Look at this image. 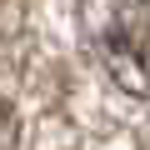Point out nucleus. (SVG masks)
<instances>
[{
  "label": "nucleus",
  "mask_w": 150,
  "mask_h": 150,
  "mask_svg": "<svg viewBox=\"0 0 150 150\" xmlns=\"http://www.w3.org/2000/svg\"><path fill=\"white\" fill-rule=\"evenodd\" d=\"M80 20L115 80L130 90H150V5L145 0H80Z\"/></svg>",
  "instance_id": "1"
},
{
  "label": "nucleus",
  "mask_w": 150,
  "mask_h": 150,
  "mask_svg": "<svg viewBox=\"0 0 150 150\" xmlns=\"http://www.w3.org/2000/svg\"><path fill=\"white\" fill-rule=\"evenodd\" d=\"M0 150H10V110L0 105Z\"/></svg>",
  "instance_id": "2"
}]
</instances>
